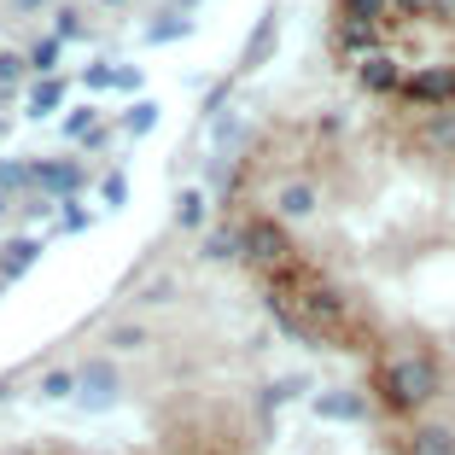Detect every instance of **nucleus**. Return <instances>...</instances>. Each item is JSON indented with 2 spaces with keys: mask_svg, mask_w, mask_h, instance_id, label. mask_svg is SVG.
Masks as SVG:
<instances>
[{
  "mask_svg": "<svg viewBox=\"0 0 455 455\" xmlns=\"http://www.w3.org/2000/svg\"><path fill=\"white\" fill-rule=\"evenodd\" d=\"M432 386H438V374H432V362L420 356H397L379 368V391H386L391 409H420V403L432 397Z\"/></svg>",
  "mask_w": 455,
  "mask_h": 455,
  "instance_id": "f257e3e1",
  "label": "nucleus"
},
{
  "mask_svg": "<svg viewBox=\"0 0 455 455\" xmlns=\"http://www.w3.org/2000/svg\"><path fill=\"white\" fill-rule=\"evenodd\" d=\"M245 251H251L257 268H275V263H281L286 275H292V245H286L281 222H251V228H245Z\"/></svg>",
  "mask_w": 455,
  "mask_h": 455,
  "instance_id": "f03ea898",
  "label": "nucleus"
},
{
  "mask_svg": "<svg viewBox=\"0 0 455 455\" xmlns=\"http://www.w3.org/2000/svg\"><path fill=\"white\" fill-rule=\"evenodd\" d=\"M403 94L443 106V100H455V70H415V76H403Z\"/></svg>",
  "mask_w": 455,
  "mask_h": 455,
  "instance_id": "7ed1b4c3",
  "label": "nucleus"
},
{
  "mask_svg": "<svg viewBox=\"0 0 455 455\" xmlns=\"http://www.w3.org/2000/svg\"><path fill=\"white\" fill-rule=\"evenodd\" d=\"M379 36H386L379 24H368V18H356V12H339V47H345V53H362V47L374 53Z\"/></svg>",
  "mask_w": 455,
  "mask_h": 455,
  "instance_id": "20e7f679",
  "label": "nucleus"
},
{
  "mask_svg": "<svg viewBox=\"0 0 455 455\" xmlns=\"http://www.w3.org/2000/svg\"><path fill=\"white\" fill-rule=\"evenodd\" d=\"M362 82H368V88H397L403 76H397V65H391V59L374 53V59H362Z\"/></svg>",
  "mask_w": 455,
  "mask_h": 455,
  "instance_id": "39448f33",
  "label": "nucleus"
},
{
  "mask_svg": "<svg viewBox=\"0 0 455 455\" xmlns=\"http://www.w3.org/2000/svg\"><path fill=\"white\" fill-rule=\"evenodd\" d=\"M415 455H455V438L443 427H420L415 432Z\"/></svg>",
  "mask_w": 455,
  "mask_h": 455,
  "instance_id": "423d86ee",
  "label": "nucleus"
},
{
  "mask_svg": "<svg viewBox=\"0 0 455 455\" xmlns=\"http://www.w3.org/2000/svg\"><path fill=\"white\" fill-rule=\"evenodd\" d=\"M345 12H356V18H368V24H379V29H386L391 0H345Z\"/></svg>",
  "mask_w": 455,
  "mask_h": 455,
  "instance_id": "0eeeda50",
  "label": "nucleus"
},
{
  "mask_svg": "<svg viewBox=\"0 0 455 455\" xmlns=\"http://www.w3.org/2000/svg\"><path fill=\"white\" fill-rule=\"evenodd\" d=\"M427 140H432V147H455V123H432Z\"/></svg>",
  "mask_w": 455,
  "mask_h": 455,
  "instance_id": "6e6552de",
  "label": "nucleus"
},
{
  "mask_svg": "<svg viewBox=\"0 0 455 455\" xmlns=\"http://www.w3.org/2000/svg\"><path fill=\"white\" fill-rule=\"evenodd\" d=\"M281 204H286V211H304L309 193H304V188H286V193H281Z\"/></svg>",
  "mask_w": 455,
  "mask_h": 455,
  "instance_id": "1a4fd4ad",
  "label": "nucleus"
},
{
  "mask_svg": "<svg viewBox=\"0 0 455 455\" xmlns=\"http://www.w3.org/2000/svg\"><path fill=\"white\" fill-rule=\"evenodd\" d=\"M403 6H415V12H432V6H438V0H403Z\"/></svg>",
  "mask_w": 455,
  "mask_h": 455,
  "instance_id": "9d476101",
  "label": "nucleus"
}]
</instances>
